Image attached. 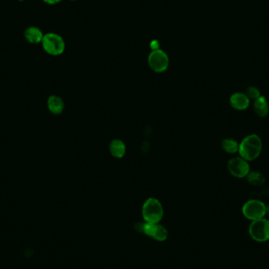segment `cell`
<instances>
[{"instance_id":"obj_1","label":"cell","mask_w":269,"mask_h":269,"mask_svg":"<svg viewBox=\"0 0 269 269\" xmlns=\"http://www.w3.org/2000/svg\"><path fill=\"white\" fill-rule=\"evenodd\" d=\"M262 150V140L257 134L246 136L239 142L238 154L247 161H254L261 155Z\"/></svg>"},{"instance_id":"obj_2","label":"cell","mask_w":269,"mask_h":269,"mask_svg":"<svg viewBox=\"0 0 269 269\" xmlns=\"http://www.w3.org/2000/svg\"><path fill=\"white\" fill-rule=\"evenodd\" d=\"M43 49L51 56H59L65 50V42L63 36L55 32L44 34L41 42Z\"/></svg>"},{"instance_id":"obj_3","label":"cell","mask_w":269,"mask_h":269,"mask_svg":"<svg viewBox=\"0 0 269 269\" xmlns=\"http://www.w3.org/2000/svg\"><path fill=\"white\" fill-rule=\"evenodd\" d=\"M142 213L145 222L160 223L164 215V209L160 201L155 198H150L144 203Z\"/></svg>"},{"instance_id":"obj_4","label":"cell","mask_w":269,"mask_h":269,"mask_svg":"<svg viewBox=\"0 0 269 269\" xmlns=\"http://www.w3.org/2000/svg\"><path fill=\"white\" fill-rule=\"evenodd\" d=\"M138 232L151 237L154 239L163 242L168 238V231L164 226L159 223H149V222H139L135 225Z\"/></svg>"},{"instance_id":"obj_5","label":"cell","mask_w":269,"mask_h":269,"mask_svg":"<svg viewBox=\"0 0 269 269\" xmlns=\"http://www.w3.org/2000/svg\"><path fill=\"white\" fill-rule=\"evenodd\" d=\"M242 213L251 222L261 219L266 216V205L257 199H251L242 206Z\"/></svg>"},{"instance_id":"obj_6","label":"cell","mask_w":269,"mask_h":269,"mask_svg":"<svg viewBox=\"0 0 269 269\" xmlns=\"http://www.w3.org/2000/svg\"><path fill=\"white\" fill-rule=\"evenodd\" d=\"M249 234L252 239L256 242H264L269 240V221L261 219L251 222L249 227Z\"/></svg>"},{"instance_id":"obj_7","label":"cell","mask_w":269,"mask_h":269,"mask_svg":"<svg viewBox=\"0 0 269 269\" xmlns=\"http://www.w3.org/2000/svg\"><path fill=\"white\" fill-rule=\"evenodd\" d=\"M148 64L153 71L156 73H163L165 70H167L169 67V56L161 49L151 50L148 56Z\"/></svg>"},{"instance_id":"obj_8","label":"cell","mask_w":269,"mask_h":269,"mask_svg":"<svg viewBox=\"0 0 269 269\" xmlns=\"http://www.w3.org/2000/svg\"><path fill=\"white\" fill-rule=\"evenodd\" d=\"M227 169L231 175L238 179L246 177L251 172L249 161L240 156L230 159L227 162Z\"/></svg>"},{"instance_id":"obj_9","label":"cell","mask_w":269,"mask_h":269,"mask_svg":"<svg viewBox=\"0 0 269 269\" xmlns=\"http://www.w3.org/2000/svg\"><path fill=\"white\" fill-rule=\"evenodd\" d=\"M230 104L236 111H246L251 105V99L242 92H236L231 95Z\"/></svg>"},{"instance_id":"obj_10","label":"cell","mask_w":269,"mask_h":269,"mask_svg":"<svg viewBox=\"0 0 269 269\" xmlns=\"http://www.w3.org/2000/svg\"><path fill=\"white\" fill-rule=\"evenodd\" d=\"M44 33L37 26H30L24 32V37L31 44H41Z\"/></svg>"},{"instance_id":"obj_11","label":"cell","mask_w":269,"mask_h":269,"mask_svg":"<svg viewBox=\"0 0 269 269\" xmlns=\"http://www.w3.org/2000/svg\"><path fill=\"white\" fill-rule=\"evenodd\" d=\"M47 108L50 113L59 115L63 113L65 108V103L63 98L58 95H50L47 99Z\"/></svg>"},{"instance_id":"obj_12","label":"cell","mask_w":269,"mask_h":269,"mask_svg":"<svg viewBox=\"0 0 269 269\" xmlns=\"http://www.w3.org/2000/svg\"><path fill=\"white\" fill-rule=\"evenodd\" d=\"M253 111L258 117H267L269 113V105L267 98L265 96L261 95L256 100L253 101Z\"/></svg>"},{"instance_id":"obj_13","label":"cell","mask_w":269,"mask_h":269,"mask_svg":"<svg viewBox=\"0 0 269 269\" xmlns=\"http://www.w3.org/2000/svg\"><path fill=\"white\" fill-rule=\"evenodd\" d=\"M110 151L115 158H121L126 155V144L122 140H113L110 144Z\"/></svg>"},{"instance_id":"obj_14","label":"cell","mask_w":269,"mask_h":269,"mask_svg":"<svg viewBox=\"0 0 269 269\" xmlns=\"http://www.w3.org/2000/svg\"><path fill=\"white\" fill-rule=\"evenodd\" d=\"M222 149L226 153L230 154V155H233V154L238 153L239 143L235 139L226 138L224 140H222Z\"/></svg>"},{"instance_id":"obj_15","label":"cell","mask_w":269,"mask_h":269,"mask_svg":"<svg viewBox=\"0 0 269 269\" xmlns=\"http://www.w3.org/2000/svg\"><path fill=\"white\" fill-rule=\"evenodd\" d=\"M246 177H247V180H248L250 184L253 186H256V187L262 186L265 183V176H264L263 174H261L260 172H250Z\"/></svg>"},{"instance_id":"obj_16","label":"cell","mask_w":269,"mask_h":269,"mask_svg":"<svg viewBox=\"0 0 269 269\" xmlns=\"http://www.w3.org/2000/svg\"><path fill=\"white\" fill-rule=\"evenodd\" d=\"M245 94L246 95V96H247L251 100L253 101L256 100L257 98H258L261 95L260 90L256 88V87H253V86H250V87L246 88Z\"/></svg>"},{"instance_id":"obj_17","label":"cell","mask_w":269,"mask_h":269,"mask_svg":"<svg viewBox=\"0 0 269 269\" xmlns=\"http://www.w3.org/2000/svg\"><path fill=\"white\" fill-rule=\"evenodd\" d=\"M161 47V43L158 40H153L150 43V47L151 50H158V49H161L160 48Z\"/></svg>"},{"instance_id":"obj_18","label":"cell","mask_w":269,"mask_h":269,"mask_svg":"<svg viewBox=\"0 0 269 269\" xmlns=\"http://www.w3.org/2000/svg\"><path fill=\"white\" fill-rule=\"evenodd\" d=\"M63 0H43V2L48 5L59 4Z\"/></svg>"},{"instance_id":"obj_19","label":"cell","mask_w":269,"mask_h":269,"mask_svg":"<svg viewBox=\"0 0 269 269\" xmlns=\"http://www.w3.org/2000/svg\"><path fill=\"white\" fill-rule=\"evenodd\" d=\"M266 215L269 216V205L266 206Z\"/></svg>"},{"instance_id":"obj_20","label":"cell","mask_w":269,"mask_h":269,"mask_svg":"<svg viewBox=\"0 0 269 269\" xmlns=\"http://www.w3.org/2000/svg\"><path fill=\"white\" fill-rule=\"evenodd\" d=\"M69 1H71V2H76V1H78V0H69Z\"/></svg>"},{"instance_id":"obj_21","label":"cell","mask_w":269,"mask_h":269,"mask_svg":"<svg viewBox=\"0 0 269 269\" xmlns=\"http://www.w3.org/2000/svg\"><path fill=\"white\" fill-rule=\"evenodd\" d=\"M17 1H18V2H23L25 0H17Z\"/></svg>"},{"instance_id":"obj_22","label":"cell","mask_w":269,"mask_h":269,"mask_svg":"<svg viewBox=\"0 0 269 269\" xmlns=\"http://www.w3.org/2000/svg\"></svg>"}]
</instances>
